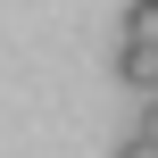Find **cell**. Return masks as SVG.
Returning <instances> with one entry per match:
<instances>
[{
	"label": "cell",
	"mask_w": 158,
	"mask_h": 158,
	"mask_svg": "<svg viewBox=\"0 0 158 158\" xmlns=\"http://www.w3.org/2000/svg\"><path fill=\"white\" fill-rule=\"evenodd\" d=\"M117 42H133V50H158V0H125V33Z\"/></svg>",
	"instance_id": "6da1fadb"
},
{
	"label": "cell",
	"mask_w": 158,
	"mask_h": 158,
	"mask_svg": "<svg viewBox=\"0 0 158 158\" xmlns=\"http://www.w3.org/2000/svg\"><path fill=\"white\" fill-rule=\"evenodd\" d=\"M150 75H158V50H133V42H117V83L150 92Z\"/></svg>",
	"instance_id": "7a4b0ae2"
},
{
	"label": "cell",
	"mask_w": 158,
	"mask_h": 158,
	"mask_svg": "<svg viewBox=\"0 0 158 158\" xmlns=\"http://www.w3.org/2000/svg\"><path fill=\"white\" fill-rule=\"evenodd\" d=\"M133 142H150V150H158V100H142V125H133Z\"/></svg>",
	"instance_id": "3957f363"
},
{
	"label": "cell",
	"mask_w": 158,
	"mask_h": 158,
	"mask_svg": "<svg viewBox=\"0 0 158 158\" xmlns=\"http://www.w3.org/2000/svg\"><path fill=\"white\" fill-rule=\"evenodd\" d=\"M117 158H158V150H150V142H117Z\"/></svg>",
	"instance_id": "277c9868"
},
{
	"label": "cell",
	"mask_w": 158,
	"mask_h": 158,
	"mask_svg": "<svg viewBox=\"0 0 158 158\" xmlns=\"http://www.w3.org/2000/svg\"><path fill=\"white\" fill-rule=\"evenodd\" d=\"M142 100H158V75H150V92H142Z\"/></svg>",
	"instance_id": "5b68a950"
}]
</instances>
